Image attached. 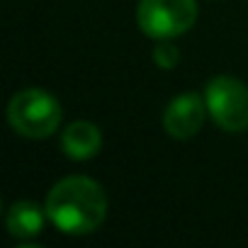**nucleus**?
<instances>
[{
  "instance_id": "f257e3e1",
  "label": "nucleus",
  "mask_w": 248,
  "mask_h": 248,
  "mask_svg": "<svg viewBox=\"0 0 248 248\" xmlns=\"http://www.w3.org/2000/svg\"><path fill=\"white\" fill-rule=\"evenodd\" d=\"M49 221L71 236L93 233L107 214V197L102 187L83 175H71L59 180L46 195Z\"/></svg>"
},
{
  "instance_id": "423d86ee",
  "label": "nucleus",
  "mask_w": 248,
  "mask_h": 248,
  "mask_svg": "<svg viewBox=\"0 0 248 248\" xmlns=\"http://www.w3.org/2000/svg\"><path fill=\"white\" fill-rule=\"evenodd\" d=\"M102 146V134L90 122H73L61 134V149L73 161H88L97 156Z\"/></svg>"
},
{
  "instance_id": "7ed1b4c3",
  "label": "nucleus",
  "mask_w": 248,
  "mask_h": 248,
  "mask_svg": "<svg viewBox=\"0 0 248 248\" xmlns=\"http://www.w3.org/2000/svg\"><path fill=\"white\" fill-rule=\"evenodd\" d=\"M209 117L224 132L238 134L248 129V88L231 76H217L204 88Z\"/></svg>"
},
{
  "instance_id": "6e6552de",
  "label": "nucleus",
  "mask_w": 248,
  "mask_h": 248,
  "mask_svg": "<svg viewBox=\"0 0 248 248\" xmlns=\"http://www.w3.org/2000/svg\"><path fill=\"white\" fill-rule=\"evenodd\" d=\"M154 61H156V66H161V68H173V66H178V61H180V54H178V49L168 42V39H161V44L154 49Z\"/></svg>"
},
{
  "instance_id": "39448f33",
  "label": "nucleus",
  "mask_w": 248,
  "mask_h": 248,
  "mask_svg": "<svg viewBox=\"0 0 248 248\" xmlns=\"http://www.w3.org/2000/svg\"><path fill=\"white\" fill-rule=\"evenodd\" d=\"M207 102L197 95V93H180L178 97H173L163 112V127L168 132V137L173 139H192L204 124L207 117Z\"/></svg>"
},
{
  "instance_id": "f03ea898",
  "label": "nucleus",
  "mask_w": 248,
  "mask_h": 248,
  "mask_svg": "<svg viewBox=\"0 0 248 248\" xmlns=\"http://www.w3.org/2000/svg\"><path fill=\"white\" fill-rule=\"evenodd\" d=\"M10 127L27 139H46L59 129L61 105L42 88H25L13 95L8 105Z\"/></svg>"
},
{
  "instance_id": "0eeeda50",
  "label": "nucleus",
  "mask_w": 248,
  "mask_h": 248,
  "mask_svg": "<svg viewBox=\"0 0 248 248\" xmlns=\"http://www.w3.org/2000/svg\"><path fill=\"white\" fill-rule=\"evenodd\" d=\"M44 212H46V209H44ZM44 212H42V207L34 204V202H27V200L15 202V204L8 209V219H5L8 231H10L15 238H20V241L39 236L42 229H44Z\"/></svg>"
},
{
  "instance_id": "20e7f679",
  "label": "nucleus",
  "mask_w": 248,
  "mask_h": 248,
  "mask_svg": "<svg viewBox=\"0 0 248 248\" xmlns=\"http://www.w3.org/2000/svg\"><path fill=\"white\" fill-rule=\"evenodd\" d=\"M197 20L195 0H139L137 22L151 39H173L185 34Z\"/></svg>"
}]
</instances>
